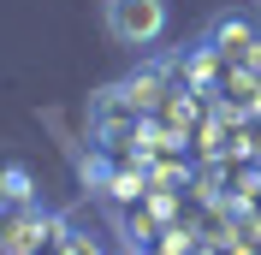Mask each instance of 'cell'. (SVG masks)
Instances as JSON below:
<instances>
[{
    "instance_id": "cell-1",
    "label": "cell",
    "mask_w": 261,
    "mask_h": 255,
    "mask_svg": "<svg viewBox=\"0 0 261 255\" xmlns=\"http://www.w3.org/2000/svg\"><path fill=\"white\" fill-rule=\"evenodd\" d=\"M166 30V0H107V36L119 48H148Z\"/></svg>"
}]
</instances>
